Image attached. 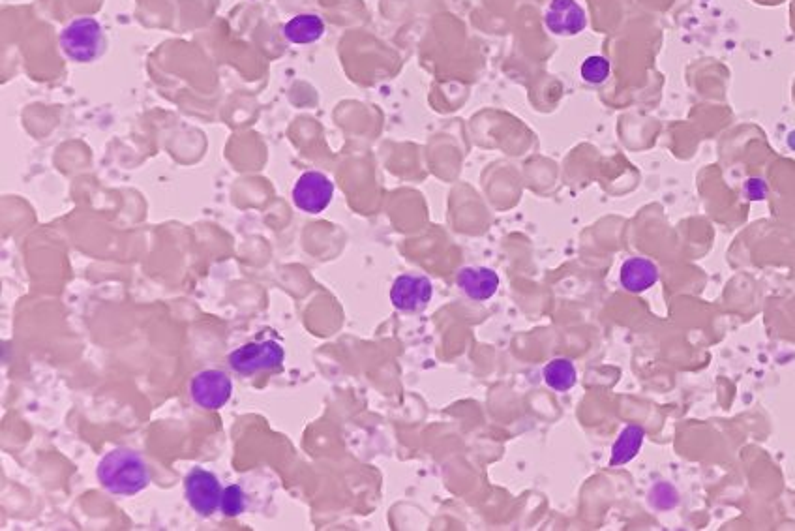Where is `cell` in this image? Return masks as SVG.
I'll use <instances>...</instances> for the list:
<instances>
[{"label":"cell","mask_w":795,"mask_h":531,"mask_svg":"<svg viewBox=\"0 0 795 531\" xmlns=\"http://www.w3.org/2000/svg\"><path fill=\"white\" fill-rule=\"evenodd\" d=\"M96 475L100 485L115 496H135L150 483V471L143 456L132 449H113L100 460Z\"/></svg>","instance_id":"6da1fadb"},{"label":"cell","mask_w":795,"mask_h":531,"mask_svg":"<svg viewBox=\"0 0 795 531\" xmlns=\"http://www.w3.org/2000/svg\"><path fill=\"white\" fill-rule=\"evenodd\" d=\"M60 47L70 61L89 64L98 61L107 49L104 27L94 17H77L59 36Z\"/></svg>","instance_id":"7a4b0ae2"},{"label":"cell","mask_w":795,"mask_h":531,"mask_svg":"<svg viewBox=\"0 0 795 531\" xmlns=\"http://www.w3.org/2000/svg\"><path fill=\"white\" fill-rule=\"evenodd\" d=\"M285 351L274 340L248 342L229 355V366L240 376H254L267 370L282 368Z\"/></svg>","instance_id":"3957f363"},{"label":"cell","mask_w":795,"mask_h":531,"mask_svg":"<svg viewBox=\"0 0 795 531\" xmlns=\"http://www.w3.org/2000/svg\"><path fill=\"white\" fill-rule=\"evenodd\" d=\"M184 494L194 513L212 516L220 509L224 488L212 471L194 468L184 479Z\"/></svg>","instance_id":"277c9868"},{"label":"cell","mask_w":795,"mask_h":531,"mask_svg":"<svg viewBox=\"0 0 795 531\" xmlns=\"http://www.w3.org/2000/svg\"><path fill=\"white\" fill-rule=\"evenodd\" d=\"M233 381L229 374L218 368H209L195 374L190 383V396L197 408L201 410H220L231 400Z\"/></svg>","instance_id":"5b68a950"},{"label":"cell","mask_w":795,"mask_h":531,"mask_svg":"<svg viewBox=\"0 0 795 531\" xmlns=\"http://www.w3.org/2000/svg\"><path fill=\"white\" fill-rule=\"evenodd\" d=\"M334 198V183L321 171L302 173L293 186V203L302 213L321 214Z\"/></svg>","instance_id":"8992f818"},{"label":"cell","mask_w":795,"mask_h":531,"mask_svg":"<svg viewBox=\"0 0 795 531\" xmlns=\"http://www.w3.org/2000/svg\"><path fill=\"white\" fill-rule=\"evenodd\" d=\"M434 295V286L428 276L402 274L390 288V303L400 312H422Z\"/></svg>","instance_id":"52a82bcc"},{"label":"cell","mask_w":795,"mask_h":531,"mask_svg":"<svg viewBox=\"0 0 795 531\" xmlns=\"http://www.w3.org/2000/svg\"><path fill=\"white\" fill-rule=\"evenodd\" d=\"M544 25L555 36H578L587 27V16L576 0H552L544 14Z\"/></svg>","instance_id":"ba28073f"},{"label":"cell","mask_w":795,"mask_h":531,"mask_svg":"<svg viewBox=\"0 0 795 531\" xmlns=\"http://www.w3.org/2000/svg\"><path fill=\"white\" fill-rule=\"evenodd\" d=\"M458 288L473 301H488L499 289V274L490 267H464L456 276Z\"/></svg>","instance_id":"9c48e42d"},{"label":"cell","mask_w":795,"mask_h":531,"mask_svg":"<svg viewBox=\"0 0 795 531\" xmlns=\"http://www.w3.org/2000/svg\"><path fill=\"white\" fill-rule=\"evenodd\" d=\"M659 267L647 258H629L619 271L621 286L630 293H644L659 282Z\"/></svg>","instance_id":"30bf717a"},{"label":"cell","mask_w":795,"mask_h":531,"mask_svg":"<svg viewBox=\"0 0 795 531\" xmlns=\"http://www.w3.org/2000/svg\"><path fill=\"white\" fill-rule=\"evenodd\" d=\"M282 34L287 42H291L295 46L315 44L325 34V21L317 14H299V16L291 17L285 23L282 27Z\"/></svg>","instance_id":"8fae6325"},{"label":"cell","mask_w":795,"mask_h":531,"mask_svg":"<svg viewBox=\"0 0 795 531\" xmlns=\"http://www.w3.org/2000/svg\"><path fill=\"white\" fill-rule=\"evenodd\" d=\"M645 430L640 425L625 426L615 440L610 456V468H621L625 464L632 462L636 456L640 455V449L644 445Z\"/></svg>","instance_id":"7c38bea8"},{"label":"cell","mask_w":795,"mask_h":531,"mask_svg":"<svg viewBox=\"0 0 795 531\" xmlns=\"http://www.w3.org/2000/svg\"><path fill=\"white\" fill-rule=\"evenodd\" d=\"M542 376H544L546 385L550 389H554L555 393H567L578 381V370L570 359L559 357L544 366Z\"/></svg>","instance_id":"4fadbf2b"},{"label":"cell","mask_w":795,"mask_h":531,"mask_svg":"<svg viewBox=\"0 0 795 531\" xmlns=\"http://www.w3.org/2000/svg\"><path fill=\"white\" fill-rule=\"evenodd\" d=\"M610 70H612V66H610V61L606 57L591 55V57H587L582 62L580 76L589 85H602L610 77Z\"/></svg>","instance_id":"5bb4252c"},{"label":"cell","mask_w":795,"mask_h":531,"mask_svg":"<svg viewBox=\"0 0 795 531\" xmlns=\"http://www.w3.org/2000/svg\"><path fill=\"white\" fill-rule=\"evenodd\" d=\"M220 509L225 516L235 518V516L242 515L248 509V496L244 492V488L240 485L227 486L222 494V503Z\"/></svg>","instance_id":"9a60e30c"},{"label":"cell","mask_w":795,"mask_h":531,"mask_svg":"<svg viewBox=\"0 0 795 531\" xmlns=\"http://www.w3.org/2000/svg\"><path fill=\"white\" fill-rule=\"evenodd\" d=\"M677 501H679L677 500V492L666 483H659L651 490V503L657 509H672L674 505H677Z\"/></svg>","instance_id":"2e32d148"},{"label":"cell","mask_w":795,"mask_h":531,"mask_svg":"<svg viewBox=\"0 0 795 531\" xmlns=\"http://www.w3.org/2000/svg\"><path fill=\"white\" fill-rule=\"evenodd\" d=\"M743 194H745V198L750 199V201H762V199L767 198L769 188H767L764 179L752 177V179H747V181H745Z\"/></svg>","instance_id":"e0dca14e"},{"label":"cell","mask_w":795,"mask_h":531,"mask_svg":"<svg viewBox=\"0 0 795 531\" xmlns=\"http://www.w3.org/2000/svg\"><path fill=\"white\" fill-rule=\"evenodd\" d=\"M786 143H788V147H790L792 151H795V130L794 132H790V134H788V137H786Z\"/></svg>","instance_id":"ac0fdd59"}]
</instances>
